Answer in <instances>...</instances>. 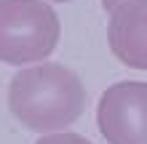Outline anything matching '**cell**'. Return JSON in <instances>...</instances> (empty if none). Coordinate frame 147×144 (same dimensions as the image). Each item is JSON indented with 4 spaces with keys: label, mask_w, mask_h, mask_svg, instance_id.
<instances>
[{
    "label": "cell",
    "mask_w": 147,
    "mask_h": 144,
    "mask_svg": "<svg viewBox=\"0 0 147 144\" xmlns=\"http://www.w3.org/2000/svg\"><path fill=\"white\" fill-rule=\"evenodd\" d=\"M35 144H91V141L78 136V133H51V136L38 139Z\"/></svg>",
    "instance_id": "5b68a950"
},
{
    "label": "cell",
    "mask_w": 147,
    "mask_h": 144,
    "mask_svg": "<svg viewBox=\"0 0 147 144\" xmlns=\"http://www.w3.org/2000/svg\"><path fill=\"white\" fill-rule=\"evenodd\" d=\"M123 3H128V0H102V5H105V11H110V13L115 11L118 5H123Z\"/></svg>",
    "instance_id": "8992f818"
},
{
    "label": "cell",
    "mask_w": 147,
    "mask_h": 144,
    "mask_svg": "<svg viewBox=\"0 0 147 144\" xmlns=\"http://www.w3.org/2000/svg\"><path fill=\"white\" fill-rule=\"evenodd\" d=\"M8 107L30 131H59L72 125L86 107L80 78L62 64H35L16 72L8 86Z\"/></svg>",
    "instance_id": "6da1fadb"
},
{
    "label": "cell",
    "mask_w": 147,
    "mask_h": 144,
    "mask_svg": "<svg viewBox=\"0 0 147 144\" xmlns=\"http://www.w3.org/2000/svg\"><path fill=\"white\" fill-rule=\"evenodd\" d=\"M96 125L107 144H147V83H112L99 99Z\"/></svg>",
    "instance_id": "3957f363"
},
{
    "label": "cell",
    "mask_w": 147,
    "mask_h": 144,
    "mask_svg": "<svg viewBox=\"0 0 147 144\" xmlns=\"http://www.w3.org/2000/svg\"><path fill=\"white\" fill-rule=\"evenodd\" d=\"M54 3H67V0H54Z\"/></svg>",
    "instance_id": "52a82bcc"
},
{
    "label": "cell",
    "mask_w": 147,
    "mask_h": 144,
    "mask_svg": "<svg viewBox=\"0 0 147 144\" xmlns=\"http://www.w3.org/2000/svg\"><path fill=\"white\" fill-rule=\"evenodd\" d=\"M107 43L118 62L147 70V0H128L110 13Z\"/></svg>",
    "instance_id": "277c9868"
},
{
    "label": "cell",
    "mask_w": 147,
    "mask_h": 144,
    "mask_svg": "<svg viewBox=\"0 0 147 144\" xmlns=\"http://www.w3.org/2000/svg\"><path fill=\"white\" fill-rule=\"evenodd\" d=\"M59 16L46 0H0V62L32 64L54 54Z\"/></svg>",
    "instance_id": "7a4b0ae2"
}]
</instances>
